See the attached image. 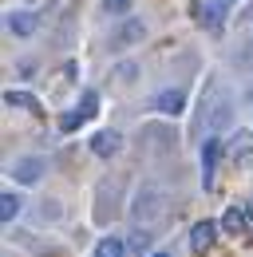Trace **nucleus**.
Returning a JSON list of instances; mask_svg holds the SVG:
<instances>
[{
    "label": "nucleus",
    "mask_w": 253,
    "mask_h": 257,
    "mask_svg": "<svg viewBox=\"0 0 253 257\" xmlns=\"http://www.w3.org/2000/svg\"><path fill=\"white\" fill-rule=\"evenodd\" d=\"M151 257H170V253H166V249H158V253H151Z\"/></svg>",
    "instance_id": "nucleus-22"
},
{
    "label": "nucleus",
    "mask_w": 253,
    "mask_h": 257,
    "mask_svg": "<svg viewBox=\"0 0 253 257\" xmlns=\"http://www.w3.org/2000/svg\"><path fill=\"white\" fill-rule=\"evenodd\" d=\"M79 123H87V115H83V111L75 107V111H67V115L60 119V131H67V135H71V131L79 127Z\"/></svg>",
    "instance_id": "nucleus-16"
},
{
    "label": "nucleus",
    "mask_w": 253,
    "mask_h": 257,
    "mask_svg": "<svg viewBox=\"0 0 253 257\" xmlns=\"http://www.w3.org/2000/svg\"><path fill=\"white\" fill-rule=\"evenodd\" d=\"M221 139H202V182L206 186H214V170H218L221 162Z\"/></svg>",
    "instance_id": "nucleus-4"
},
{
    "label": "nucleus",
    "mask_w": 253,
    "mask_h": 257,
    "mask_svg": "<svg viewBox=\"0 0 253 257\" xmlns=\"http://www.w3.org/2000/svg\"><path fill=\"white\" fill-rule=\"evenodd\" d=\"M87 147H91V155H99V159H115L123 151V135L119 131H95Z\"/></svg>",
    "instance_id": "nucleus-3"
},
{
    "label": "nucleus",
    "mask_w": 253,
    "mask_h": 257,
    "mask_svg": "<svg viewBox=\"0 0 253 257\" xmlns=\"http://www.w3.org/2000/svg\"><path fill=\"white\" fill-rule=\"evenodd\" d=\"M155 111H162V115H182V111H186V91H178V87L158 91L155 95Z\"/></svg>",
    "instance_id": "nucleus-9"
},
{
    "label": "nucleus",
    "mask_w": 253,
    "mask_h": 257,
    "mask_svg": "<svg viewBox=\"0 0 253 257\" xmlns=\"http://www.w3.org/2000/svg\"><path fill=\"white\" fill-rule=\"evenodd\" d=\"M245 222H249V225H253V202H249V210H245Z\"/></svg>",
    "instance_id": "nucleus-21"
},
{
    "label": "nucleus",
    "mask_w": 253,
    "mask_h": 257,
    "mask_svg": "<svg viewBox=\"0 0 253 257\" xmlns=\"http://www.w3.org/2000/svg\"><path fill=\"white\" fill-rule=\"evenodd\" d=\"M95 257H126V241L123 237H103L95 245Z\"/></svg>",
    "instance_id": "nucleus-13"
},
{
    "label": "nucleus",
    "mask_w": 253,
    "mask_h": 257,
    "mask_svg": "<svg viewBox=\"0 0 253 257\" xmlns=\"http://www.w3.org/2000/svg\"><path fill=\"white\" fill-rule=\"evenodd\" d=\"M126 253L131 257H151V233L147 229H135L131 241H126Z\"/></svg>",
    "instance_id": "nucleus-12"
},
{
    "label": "nucleus",
    "mask_w": 253,
    "mask_h": 257,
    "mask_svg": "<svg viewBox=\"0 0 253 257\" xmlns=\"http://www.w3.org/2000/svg\"><path fill=\"white\" fill-rule=\"evenodd\" d=\"M4 103H8V107H36V99L24 95V91H8V95H4Z\"/></svg>",
    "instance_id": "nucleus-18"
},
{
    "label": "nucleus",
    "mask_w": 253,
    "mask_h": 257,
    "mask_svg": "<svg viewBox=\"0 0 253 257\" xmlns=\"http://www.w3.org/2000/svg\"><path fill=\"white\" fill-rule=\"evenodd\" d=\"M214 237H218V222H194V229H190V249L202 257L214 249Z\"/></svg>",
    "instance_id": "nucleus-6"
},
{
    "label": "nucleus",
    "mask_w": 253,
    "mask_h": 257,
    "mask_svg": "<svg viewBox=\"0 0 253 257\" xmlns=\"http://www.w3.org/2000/svg\"><path fill=\"white\" fill-rule=\"evenodd\" d=\"M16 214H20V194L16 190H4L0 194V222H16Z\"/></svg>",
    "instance_id": "nucleus-11"
},
{
    "label": "nucleus",
    "mask_w": 253,
    "mask_h": 257,
    "mask_svg": "<svg viewBox=\"0 0 253 257\" xmlns=\"http://www.w3.org/2000/svg\"><path fill=\"white\" fill-rule=\"evenodd\" d=\"M225 12H229V4H225V0H202V8H198V20H202L210 32H218L221 24H225Z\"/></svg>",
    "instance_id": "nucleus-7"
},
{
    "label": "nucleus",
    "mask_w": 253,
    "mask_h": 257,
    "mask_svg": "<svg viewBox=\"0 0 253 257\" xmlns=\"http://www.w3.org/2000/svg\"><path fill=\"white\" fill-rule=\"evenodd\" d=\"M4 24H8V32L16 36V40H28V36H36V12H28V8H12V12L4 16Z\"/></svg>",
    "instance_id": "nucleus-5"
},
{
    "label": "nucleus",
    "mask_w": 253,
    "mask_h": 257,
    "mask_svg": "<svg viewBox=\"0 0 253 257\" xmlns=\"http://www.w3.org/2000/svg\"><path fill=\"white\" fill-rule=\"evenodd\" d=\"M162 210H166V194H162V186L143 182V186H139V194L131 198V222L151 225V222H158V218H162Z\"/></svg>",
    "instance_id": "nucleus-1"
},
{
    "label": "nucleus",
    "mask_w": 253,
    "mask_h": 257,
    "mask_svg": "<svg viewBox=\"0 0 253 257\" xmlns=\"http://www.w3.org/2000/svg\"><path fill=\"white\" fill-rule=\"evenodd\" d=\"M143 36H147V24H143V20H126V24H119V28H115L111 44H115V48H126V44H139Z\"/></svg>",
    "instance_id": "nucleus-10"
},
{
    "label": "nucleus",
    "mask_w": 253,
    "mask_h": 257,
    "mask_svg": "<svg viewBox=\"0 0 253 257\" xmlns=\"http://www.w3.org/2000/svg\"><path fill=\"white\" fill-rule=\"evenodd\" d=\"M229 119H233V103L229 95H210L202 99V111H198V135H206V139H218V131L229 127Z\"/></svg>",
    "instance_id": "nucleus-2"
},
{
    "label": "nucleus",
    "mask_w": 253,
    "mask_h": 257,
    "mask_svg": "<svg viewBox=\"0 0 253 257\" xmlns=\"http://www.w3.org/2000/svg\"><path fill=\"white\" fill-rule=\"evenodd\" d=\"M249 143H253V135H249V131H237V135H233V143H229L225 151H229L233 159H245V151H249Z\"/></svg>",
    "instance_id": "nucleus-15"
},
{
    "label": "nucleus",
    "mask_w": 253,
    "mask_h": 257,
    "mask_svg": "<svg viewBox=\"0 0 253 257\" xmlns=\"http://www.w3.org/2000/svg\"><path fill=\"white\" fill-rule=\"evenodd\" d=\"M218 225H225V233H241V229H245V214H241L237 206H229V210L221 214V222H218Z\"/></svg>",
    "instance_id": "nucleus-14"
},
{
    "label": "nucleus",
    "mask_w": 253,
    "mask_h": 257,
    "mask_svg": "<svg viewBox=\"0 0 253 257\" xmlns=\"http://www.w3.org/2000/svg\"><path fill=\"white\" fill-rule=\"evenodd\" d=\"M12 178L24 182V186L40 182V178H44V159H16L12 162Z\"/></svg>",
    "instance_id": "nucleus-8"
},
{
    "label": "nucleus",
    "mask_w": 253,
    "mask_h": 257,
    "mask_svg": "<svg viewBox=\"0 0 253 257\" xmlns=\"http://www.w3.org/2000/svg\"><path fill=\"white\" fill-rule=\"evenodd\" d=\"M131 4H135V0H103V12H107V16H126Z\"/></svg>",
    "instance_id": "nucleus-17"
},
{
    "label": "nucleus",
    "mask_w": 253,
    "mask_h": 257,
    "mask_svg": "<svg viewBox=\"0 0 253 257\" xmlns=\"http://www.w3.org/2000/svg\"><path fill=\"white\" fill-rule=\"evenodd\" d=\"M79 111H83V115L91 119L95 111H99V95H95V91H87V95H83V103H79Z\"/></svg>",
    "instance_id": "nucleus-19"
},
{
    "label": "nucleus",
    "mask_w": 253,
    "mask_h": 257,
    "mask_svg": "<svg viewBox=\"0 0 253 257\" xmlns=\"http://www.w3.org/2000/svg\"><path fill=\"white\" fill-rule=\"evenodd\" d=\"M119 79H139V67H135V64H123V67H119Z\"/></svg>",
    "instance_id": "nucleus-20"
}]
</instances>
